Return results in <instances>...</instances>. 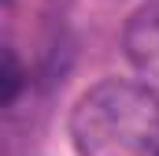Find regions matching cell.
<instances>
[{
	"instance_id": "obj_1",
	"label": "cell",
	"mask_w": 159,
	"mask_h": 156,
	"mask_svg": "<svg viewBox=\"0 0 159 156\" xmlns=\"http://www.w3.org/2000/svg\"><path fill=\"white\" fill-rule=\"evenodd\" d=\"M78 156H159V97L141 82L104 78L70 108Z\"/></svg>"
},
{
	"instance_id": "obj_2",
	"label": "cell",
	"mask_w": 159,
	"mask_h": 156,
	"mask_svg": "<svg viewBox=\"0 0 159 156\" xmlns=\"http://www.w3.org/2000/svg\"><path fill=\"white\" fill-rule=\"evenodd\" d=\"M122 48L129 67L137 71L141 85L159 97V0L141 4L122 30Z\"/></svg>"
},
{
	"instance_id": "obj_3",
	"label": "cell",
	"mask_w": 159,
	"mask_h": 156,
	"mask_svg": "<svg viewBox=\"0 0 159 156\" xmlns=\"http://www.w3.org/2000/svg\"><path fill=\"white\" fill-rule=\"evenodd\" d=\"M19 85H22V67H19V60H15V52L4 48V104L15 100Z\"/></svg>"
}]
</instances>
